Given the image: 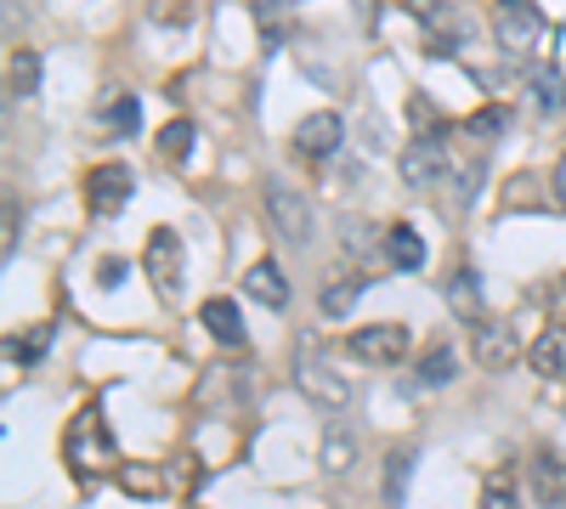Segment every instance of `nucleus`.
<instances>
[{
  "label": "nucleus",
  "instance_id": "obj_1",
  "mask_svg": "<svg viewBox=\"0 0 566 509\" xmlns=\"http://www.w3.org/2000/svg\"><path fill=\"white\" fill-rule=\"evenodd\" d=\"M62 459H69V470L80 475V482H96V475H108L119 464L103 402H85L80 414L69 419V430H62Z\"/></svg>",
  "mask_w": 566,
  "mask_h": 509
},
{
  "label": "nucleus",
  "instance_id": "obj_2",
  "mask_svg": "<svg viewBox=\"0 0 566 509\" xmlns=\"http://www.w3.org/2000/svg\"><path fill=\"white\" fill-rule=\"evenodd\" d=\"M294 391H301L307 402H317L323 414H346V402H351L346 373L328 362V351L317 346V339H301V357H294Z\"/></svg>",
  "mask_w": 566,
  "mask_h": 509
},
{
  "label": "nucleus",
  "instance_id": "obj_3",
  "mask_svg": "<svg viewBox=\"0 0 566 509\" xmlns=\"http://www.w3.org/2000/svg\"><path fill=\"white\" fill-rule=\"evenodd\" d=\"M261 204H266V221H273L278 238H289V244H312V198L294 187L289 176H266L261 187Z\"/></svg>",
  "mask_w": 566,
  "mask_h": 509
},
{
  "label": "nucleus",
  "instance_id": "obj_4",
  "mask_svg": "<svg viewBox=\"0 0 566 509\" xmlns=\"http://www.w3.org/2000/svg\"><path fill=\"white\" fill-rule=\"evenodd\" d=\"M396 170H403V187H408V193H430V187H442V182L453 176V159H448L442 130L414 136V142L403 148V159H396Z\"/></svg>",
  "mask_w": 566,
  "mask_h": 509
},
{
  "label": "nucleus",
  "instance_id": "obj_5",
  "mask_svg": "<svg viewBox=\"0 0 566 509\" xmlns=\"http://www.w3.org/2000/svg\"><path fill=\"white\" fill-rule=\"evenodd\" d=\"M408 346H414V334H408L403 323H362V328L346 334V357L369 362V368H380V362H385V368L403 362Z\"/></svg>",
  "mask_w": 566,
  "mask_h": 509
},
{
  "label": "nucleus",
  "instance_id": "obj_6",
  "mask_svg": "<svg viewBox=\"0 0 566 509\" xmlns=\"http://www.w3.org/2000/svg\"><path fill=\"white\" fill-rule=\"evenodd\" d=\"M142 266H148L159 300H176V294H182V238H176V227H153V232H148Z\"/></svg>",
  "mask_w": 566,
  "mask_h": 509
},
{
  "label": "nucleus",
  "instance_id": "obj_7",
  "mask_svg": "<svg viewBox=\"0 0 566 509\" xmlns=\"http://www.w3.org/2000/svg\"><path fill=\"white\" fill-rule=\"evenodd\" d=\"M130 193H137V176H130L125 164H96L91 176H85V210L96 221H114L130 204Z\"/></svg>",
  "mask_w": 566,
  "mask_h": 509
},
{
  "label": "nucleus",
  "instance_id": "obj_8",
  "mask_svg": "<svg viewBox=\"0 0 566 509\" xmlns=\"http://www.w3.org/2000/svg\"><path fill=\"white\" fill-rule=\"evenodd\" d=\"M471 357H476V368H487V373H505V368L521 357V334H516L505 317H482V323L471 328Z\"/></svg>",
  "mask_w": 566,
  "mask_h": 509
},
{
  "label": "nucleus",
  "instance_id": "obj_9",
  "mask_svg": "<svg viewBox=\"0 0 566 509\" xmlns=\"http://www.w3.org/2000/svg\"><path fill=\"white\" fill-rule=\"evenodd\" d=\"M493 28H498V41H505L510 51H521V46L539 41L550 23H544V12L532 7V0H498V7H493Z\"/></svg>",
  "mask_w": 566,
  "mask_h": 509
},
{
  "label": "nucleus",
  "instance_id": "obj_10",
  "mask_svg": "<svg viewBox=\"0 0 566 509\" xmlns=\"http://www.w3.org/2000/svg\"><path fill=\"white\" fill-rule=\"evenodd\" d=\"M527 493L539 498L544 509L566 504V459L555 448H532V459H527Z\"/></svg>",
  "mask_w": 566,
  "mask_h": 509
},
{
  "label": "nucleus",
  "instance_id": "obj_11",
  "mask_svg": "<svg viewBox=\"0 0 566 509\" xmlns=\"http://www.w3.org/2000/svg\"><path fill=\"white\" fill-rule=\"evenodd\" d=\"M294 148H301L307 159H328V153H340V148H346V119H340V114H328V108L307 114L301 125H294Z\"/></svg>",
  "mask_w": 566,
  "mask_h": 509
},
{
  "label": "nucleus",
  "instance_id": "obj_12",
  "mask_svg": "<svg viewBox=\"0 0 566 509\" xmlns=\"http://www.w3.org/2000/svg\"><path fill=\"white\" fill-rule=\"evenodd\" d=\"M414 18H425V51L430 57H453L464 46V23L442 7V0H414Z\"/></svg>",
  "mask_w": 566,
  "mask_h": 509
},
{
  "label": "nucleus",
  "instance_id": "obj_13",
  "mask_svg": "<svg viewBox=\"0 0 566 509\" xmlns=\"http://www.w3.org/2000/svg\"><path fill=\"white\" fill-rule=\"evenodd\" d=\"M244 294H250L255 305H266V312H284V305H289L284 266H278V261H255V266L244 271Z\"/></svg>",
  "mask_w": 566,
  "mask_h": 509
},
{
  "label": "nucleus",
  "instance_id": "obj_14",
  "mask_svg": "<svg viewBox=\"0 0 566 509\" xmlns=\"http://www.w3.org/2000/svg\"><path fill=\"white\" fill-rule=\"evenodd\" d=\"M414 464H419V448H408V441L385 453V475H380V504H385V509H403V504H408Z\"/></svg>",
  "mask_w": 566,
  "mask_h": 509
},
{
  "label": "nucleus",
  "instance_id": "obj_15",
  "mask_svg": "<svg viewBox=\"0 0 566 509\" xmlns=\"http://www.w3.org/2000/svg\"><path fill=\"white\" fill-rule=\"evenodd\" d=\"M527 368L539 373V380H566V323H550L539 339H532Z\"/></svg>",
  "mask_w": 566,
  "mask_h": 509
},
{
  "label": "nucleus",
  "instance_id": "obj_16",
  "mask_svg": "<svg viewBox=\"0 0 566 509\" xmlns=\"http://www.w3.org/2000/svg\"><path fill=\"white\" fill-rule=\"evenodd\" d=\"M385 266H396V271H419L425 266V238L408 221H391L385 227Z\"/></svg>",
  "mask_w": 566,
  "mask_h": 509
},
{
  "label": "nucleus",
  "instance_id": "obj_17",
  "mask_svg": "<svg viewBox=\"0 0 566 509\" xmlns=\"http://www.w3.org/2000/svg\"><path fill=\"white\" fill-rule=\"evenodd\" d=\"M448 312L464 317V323H482V278H476V266H459L453 278H448Z\"/></svg>",
  "mask_w": 566,
  "mask_h": 509
},
{
  "label": "nucleus",
  "instance_id": "obj_18",
  "mask_svg": "<svg viewBox=\"0 0 566 509\" xmlns=\"http://www.w3.org/2000/svg\"><path fill=\"white\" fill-rule=\"evenodd\" d=\"M317 464H323L328 475H346V470L357 464V430H351V425H328V430H323V448H317Z\"/></svg>",
  "mask_w": 566,
  "mask_h": 509
},
{
  "label": "nucleus",
  "instance_id": "obj_19",
  "mask_svg": "<svg viewBox=\"0 0 566 509\" xmlns=\"http://www.w3.org/2000/svg\"><path fill=\"white\" fill-rule=\"evenodd\" d=\"M205 328H210V339H221V346H244V317H239V305L232 300H205Z\"/></svg>",
  "mask_w": 566,
  "mask_h": 509
},
{
  "label": "nucleus",
  "instance_id": "obj_20",
  "mask_svg": "<svg viewBox=\"0 0 566 509\" xmlns=\"http://www.w3.org/2000/svg\"><path fill=\"white\" fill-rule=\"evenodd\" d=\"M119 487L130 493V498H164V487H171V482H164V470L159 464H119Z\"/></svg>",
  "mask_w": 566,
  "mask_h": 509
},
{
  "label": "nucleus",
  "instance_id": "obj_21",
  "mask_svg": "<svg viewBox=\"0 0 566 509\" xmlns=\"http://www.w3.org/2000/svg\"><path fill=\"white\" fill-rule=\"evenodd\" d=\"M362 294V271H346V278H328L323 284V294H317V312L323 317H340V312H351V300Z\"/></svg>",
  "mask_w": 566,
  "mask_h": 509
},
{
  "label": "nucleus",
  "instance_id": "obj_22",
  "mask_svg": "<svg viewBox=\"0 0 566 509\" xmlns=\"http://www.w3.org/2000/svg\"><path fill=\"white\" fill-rule=\"evenodd\" d=\"M103 130H108V136H142V102H137V96L103 102Z\"/></svg>",
  "mask_w": 566,
  "mask_h": 509
},
{
  "label": "nucleus",
  "instance_id": "obj_23",
  "mask_svg": "<svg viewBox=\"0 0 566 509\" xmlns=\"http://www.w3.org/2000/svg\"><path fill=\"white\" fill-rule=\"evenodd\" d=\"M505 125H510V108H505V102H487L482 114L464 119V136H471V142H482V148H493L498 136H505Z\"/></svg>",
  "mask_w": 566,
  "mask_h": 509
},
{
  "label": "nucleus",
  "instance_id": "obj_24",
  "mask_svg": "<svg viewBox=\"0 0 566 509\" xmlns=\"http://www.w3.org/2000/svg\"><path fill=\"white\" fill-rule=\"evenodd\" d=\"M453 380H459V357H453L448 346H437V351H425V357H419V385L442 391V385H453Z\"/></svg>",
  "mask_w": 566,
  "mask_h": 509
},
{
  "label": "nucleus",
  "instance_id": "obj_25",
  "mask_svg": "<svg viewBox=\"0 0 566 509\" xmlns=\"http://www.w3.org/2000/svg\"><path fill=\"white\" fill-rule=\"evenodd\" d=\"M476 509H521V487H516V475L510 470H493L487 475V487L476 498Z\"/></svg>",
  "mask_w": 566,
  "mask_h": 509
},
{
  "label": "nucleus",
  "instance_id": "obj_26",
  "mask_svg": "<svg viewBox=\"0 0 566 509\" xmlns=\"http://www.w3.org/2000/svg\"><path fill=\"white\" fill-rule=\"evenodd\" d=\"M340 238H346V250H351V261H369L374 250L385 255V232L374 238V227L362 221V216H351V221H340Z\"/></svg>",
  "mask_w": 566,
  "mask_h": 509
},
{
  "label": "nucleus",
  "instance_id": "obj_27",
  "mask_svg": "<svg viewBox=\"0 0 566 509\" xmlns=\"http://www.w3.org/2000/svg\"><path fill=\"white\" fill-rule=\"evenodd\" d=\"M532 102H539L544 114H561L566 108V85H561V74L544 62V68H532Z\"/></svg>",
  "mask_w": 566,
  "mask_h": 509
},
{
  "label": "nucleus",
  "instance_id": "obj_28",
  "mask_svg": "<svg viewBox=\"0 0 566 509\" xmlns=\"http://www.w3.org/2000/svg\"><path fill=\"white\" fill-rule=\"evenodd\" d=\"M7 80H12V96H35L41 91V57L35 51H12Z\"/></svg>",
  "mask_w": 566,
  "mask_h": 509
},
{
  "label": "nucleus",
  "instance_id": "obj_29",
  "mask_svg": "<svg viewBox=\"0 0 566 509\" xmlns=\"http://www.w3.org/2000/svg\"><path fill=\"white\" fill-rule=\"evenodd\" d=\"M46 346H51V323H41V328H28L23 339H7V351H12V362H23V368H35V362L46 357Z\"/></svg>",
  "mask_w": 566,
  "mask_h": 509
},
{
  "label": "nucleus",
  "instance_id": "obj_30",
  "mask_svg": "<svg viewBox=\"0 0 566 509\" xmlns=\"http://www.w3.org/2000/svg\"><path fill=\"white\" fill-rule=\"evenodd\" d=\"M187 148H193V125H187V119H171V125L159 130V153L171 159V164H182Z\"/></svg>",
  "mask_w": 566,
  "mask_h": 509
},
{
  "label": "nucleus",
  "instance_id": "obj_31",
  "mask_svg": "<svg viewBox=\"0 0 566 509\" xmlns=\"http://www.w3.org/2000/svg\"><path fill=\"white\" fill-rule=\"evenodd\" d=\"M96 284H103V289H119V284H125V261H119V255H108L103 266H96Z\"/></svg>",
  "mask_w": 566,
  "mask_h": 509
},
{
  "label": "nucleus",
  "instance_id": "obj_32",
  "mask_svg": "<svg viewBox=\"0 0 566 509\" xmlns=\"http://www.w3.org/2000/svg\"><path fill=\"white\" fill-rule=\"evenodd\" d=\"M550 187H555V204H561V210H566V153L555 159V176H550Z\"/></svg>",
  "mask_w": 566,
  "mask_h": 509
}]
</instances>
